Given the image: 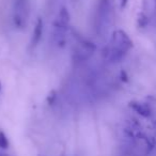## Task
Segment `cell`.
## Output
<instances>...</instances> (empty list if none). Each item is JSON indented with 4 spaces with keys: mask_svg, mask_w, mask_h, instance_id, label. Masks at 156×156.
<instances>
[{
    "mask_svg": "<svg viewBox=\"0 0 156 156\" xmlns=\"http://www.w3.org/2000/svg\"><path fill=\"white\" fill-rule=\"evenodd\" d=\"M123 132L132 156H149L155 149V139L141 130V126L137 120H127Z\"/></svg>",
    "mask_w": 156,
    "mask_h": 156,
    "instance_id": "obj_1",
    "label": "cell"
},
{
    "mask_svg": "<svg viewBox=\"0 0 156 156\" xmlns=\"http://www.w3.org/2000/svg\"><path fill=\"white\" fill-rule=\"evenodd\" d=\"M132 47L133 41L129 35L122 29H118L111 34L110 42L103 51V57L107 62H118L127 55Z\"/></svg>",
    "mask_w": 156,
    "mask_h": 156,
    "instance_id": "obj_2",
    "label": "cell"
},
{
    "mask_svg": "<svg viewBox=\"0 0 156 156\" xmlns=\"http://www.w3.org/2000/svg\"><path fill=\"white\" fill-rule=\"evenodd\" d=\"M71 15L69 10L65 7H62L59 10L54 22V31H52V39L58 47H64L66 43V34L69 28Z\"/></svg>",
    "mask_w": 156,
    "mask_h": 156,
    "instance_id": "obj_3",
    "label": "cell"
},
{
    "mask_svg": "<svg viewBox=\"0 0 156 156\" xmlns=\"http://www.w3.org/2000/svg\"><path fill=\"white\" fill-rule=\"evenodd\" d=\"M111 16V3L110 0H98L96 7L95 17H94V27L98 34L104 32L108 28Z\"/></svg>",
    "mask_w": 156,
    "mask_h": 156,
    "instance_id": "obj_4",
    "label": "cell"
},
{
    "mask_svg": "<svg viewBox=\"0 0 156 156\" xmlns=\"http://www.w3.org/2000/svg\"><path fill=\"white\" fill-rule=\"evenodd\" d=\"M96 46L93 42L83 37H78L73 49V58L77 62H83L94 55Z\"/></svg>",
    "mask_w": 156,
    "mask_h": 156,
    "instance_id": "obj_5",
    "label": "cell"
},
{
    "mask_svg": "<svg viewBox=\"0 0 156 156\" xmlns=\"http://www.w3.org/2000/svg\"><path fill=\"white\" fill-rule=\"evenodd\" d=\"M28 0H15L14 2L13 22L16 28L23 29L26 27L29 12Z\"/></svg>",
    "mask_w": 156,
    "mask_h": 156,
    "instance_id": "obj_6",
    "label": "cell"
},
{
    "mask_svg": "<svg viewBox=\"0 0 156 156\" xmlns=\"http://www.w3.org/2000/svg\"><path fill=\"white\" fill-rule=\"evenodd\" d=\"M43 35V20L41 17H37V23L34 25V28L32 31V35H31L30 40V48L34 49L37 45H39L40 41Z\"/></svg>",
    "mask_w": 156,
    "mask_h": 156,
    "instance_id": "obj_7",
    "label": "cell"
},
{
    "mask_svg": "<svg viewBox=\"0 0 156 156\" xmlns=\"http://www.w3.org/2000/svg\"><path fill=\"white\" fill-rule=\"evenodd\" d=\"M129 107L143 118H149L152 115V107L147 103L133 101V102L129 103Z\"/></svg>",
    "mask_w": 156,
    "mask_h": 156,
    "instance_id": "obj_8",
    "label": "cell"
},
{
    "mask_svg": "<svg viewBox=\"0 0 156 156\" xmlns=\"http://www.w3.org/2000/svg\"><path fill=\"white\" fill-rule=\"evenodd\" d=\"M9 147V140H8V137L5 136V134L0 130V149L7 150Z\"/></svg>",
    "mask_w": 156,
    "mask_h": 156,
    "instance_id": "obj_9",
    "label": "cell"
},
{
    "mask_svg": "<svg viewBox=\"0 0 156 156\" xmlns=\"http://www.w3.org/2000/svg\"><path fill=\"white\" fill-rule=\"evenodd\" d=\"M56 98H57V96H56V92H55V91H50L49 94H48V96H47V102L49 103V105L52 104V103L55 102Z\"/></svg>",
    "mask_w": 156,
    "mask_h": 156,
    "instance_id": "obj_10",
    "label": "cell"
},
{
    "mask_svg": "<svg viewBox=\"0 0 156 156\" xmlns=\"http://www.w3.org/2000/svg\"><path fill=\"white\" fill-rule=\"evenodd\" d=\"M127 2L128 0H119V3H120V8H121L122 10L124 9V8L127 5Z\"/></svg>",
    "mask_w": 156,
    "mask_h": 156,
    "instance_id": "obj_11",
    "label": "cell"
},
{
    "mask_svg": "<svg viewBox=\"0 0 156 156\" xmlns=\"http://www.w3.org/2000/svg\"><path fill=\"white\" fill-rule=\"evenodd\" d=\"M0 156H10V155H8V154H0Z\"/></svg>",
    "mask_w": 156,
    "mask_h": 156,
    "instance_id": "obj_12",
    "label": "cell"
},
{
    "mask_svg": "<svg viewBox=\"0 0 156 156\" xmlns=\"http://www.w3.org/2000/svg\"><path fill=\"white\" fill-rule=\"evenodd\" d=\"M154 5H155V9H156V0H154Z\"/></svg>",
    "mask_w": 156,
    "mask_h": 156,
    "instance_id": "obj_13",
    "label": "cell"
},
{
    "mask_svg": "<svg viewBox=\"0 0 156 156\" xmlns=\"http://www.w3.org/2000/svg\"><path fill=\"white\" fill-rule=\"evenodd\" d=\"M0 91H1V81H0Z\"/></svg>",
    "mask_w": 156,
    "mask_h": 156,
    "instance_id": "obj_14",
    "label": "cell"
}]
</instances>
